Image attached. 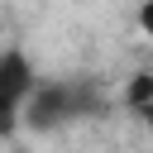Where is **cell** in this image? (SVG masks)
<instances>
[{"label":"cell","instance_id":"6da1fadb","mask_svg":"<svg viewBox=\"0 0 153 153\" xmlns=\"http://www.w3.org/2000/svg\"><path fill=\"white\" fill-rule=\"evenodd\" d=\"M38 76L29 67L24 53H5L0 57V134H14V124H24V100L33 96Z\"/></svg>","mask_w":153,"mask_h":153},{"label":"cell","instance_id":"7a4b0ae2","mask_svg":"<svg viewBox=\"0 0 153 153\" xmlns=\"http://www.w3.org/2000/svg\"><path fill=\"white\" fill-rule=\"evenodd\" d=\"M124 100H129V110L153 105V72H134V76H129V86H124Z\"/></svg>","mask_w":153,"mask_h":153},{"label":"cell","instance_id":"3957f363","mask_svg":"<svg viewBox=\"0 0 153 153\" xmlns=\"http://www.w3.org/2000/svg\"><path fill=\"white\" fill-rule=\"evenodd\" d=\"M139 29L153 38V0H143V5H139Z\"/></svg>","mask_w":153,"mask_h":153},{"label":"cell","instance_id":"277c9868","mask_svg":"<svg viewBox=\"0 0 153 153\" xmlns=\"http://www.w3.org/2000/svg\"><path fill=\"white\" fill-rule=\"evenodd\" d=\"M139 115H143V124H148V129H153V105H143V110H139Z\"/></svg>","mask_w":153,"mask_h":153},{"label":"cell","instance_id":"5b68a950","mask_svg":"<svg viewBox=\"0 0 153 153\" xmlns=\"http://www.w3.org/2000/svg\"><path fill=\"white\" fill-rule=\"evenodd\" d=\"M0 57H5V53H0Z\"/></svg>","mask_w":153,"mask_h":153}]
</instances>
